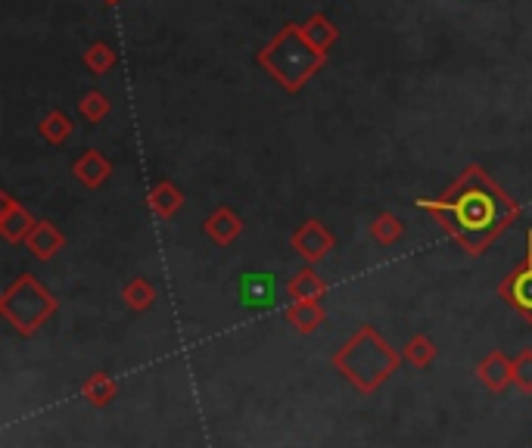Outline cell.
I'll return each instance as SVG.
<instances>
[{
  "mask_svg": "<svg viewBox=\"0 0 532 448\" xmlns=\"http://www.w3.org/2000/svg\"><path fill=\"white\" fill-rule=\"evenodd\" d=\"M417 209L430 212L467 256H483L520 218V206L511 200V193L501 190L480 165H467L464 175L442 196H433V200L420 196Z\"/></svg>",
  "mask_w": 532,
  "mask_h": 448,
  "instance_id": "cell-1",
  "label": "cell"
},
{
  "mask_svg": "<svg viewBox=\"0 0 532 448\" xmlns=\"http://www.w3.org/2000/svg\"><path fill=\"white\" fill-rule=\"evenodd\" d=\"M402 361V352L392 349L374 324H361L330 358L333 371L361 396H374L380 386H386L399 374Z\"/></svg>",
  "mask_w": 532,
  "mask_h": 448,
  "instance_id": "cell-2",
  "label": "cell"
},
{
  "mask_svg": "<svg viewBox=\"0 0 532 448\" xmlns=\"http://www.w3.org/2000/svg\"><path fill=\"white\" fill-rule=\"evenodd\" d=\"M324 60H327V53H318L308 44L299 25H287L284 32L259 53V66L268 69V75L290 94L305 88V81L324 66Z\"/></svg>",
  "mask_w": 532,
  "mask_h": 448,
  "instance_id": "cell-3",
  "label": "cell"
},
{
  "mask_svg": "<svg viewBox=\"0 0 532 448\" xmlns=\"http://www.w3.org/2000/svg\"><path fill=\"white\" fill-rule=\"evenodd\" d=\"M56 312H60V299L35 274H19L0 296V315L25 340L35 336Z\"/></svg>",
  "mask_w": 532,
  "mask_h": 448,
  "instance_id": "cell-4",
  "label": "cell"
},
{
  "mask_svg": "<svg viewBox=\"0 0 532 448\" xmlns=\"http://www.w3.org/2000/svg\"><path fill=\"white\" fill-rule=\"evenodd\" d=\"M498 296L508 302L526 324H532V228L526 231V259L501 280Z\"/></svg>",
  "mask_w": 532,
  "mask_h": 448,
  "instance_id": "cell-5",
  "label": "cell"
},
{
  "mask_svg": "<svg viewBox=\"0 0 532 448\" xmlns=\"http://www.w3.org/2000/svg\"><path fill=\"white\" fill-rule=\"evenodd\" d=\"M290 246H293V252L305 265H318V262H324L330 252L336 249V237L330 234L327 224L308 218L305 224H299V228L293 231Z\"/></svg>",
  "mask_w": 532,
  "mask_h": 448,
  "instance_id": "cell-6",
  "label": "cell"
},
{
  "mask_svg": "<svg viewBox=\"0 0 532 448\" xmlns=\"http://www.w3.org/2000/svg\"><path fill=\"white\" fill-rule=\"evenodd\" d=\"M38 218L28 212L10 193H0V234L7 243H25V237L35 231Z\"/></svg>",
  "mask_w": 532,
  "mask_h": 448,
  "instance_id": "cell-7",
  "label": "cell"
},
{
  "mask_svg": "<svg viewBox=\"0 0 532 448\" xmlns=\"http://www.w3.org/2000/svg\"><path fill=\"white\" fill-rule=\"evenodd\" d=\"M476 377H480V383L489 392L501 396L504 389L514 386V358L508 352H501V349H492L489 355L480 358V364H476Z\"/></svg>",
  "mask_w": 532,
  "mask_h": 448,
  "instance_id": "cell-8",
  "label": "cell"
},
{
  "mask_svg": "<svg viewBox=\"0 0 532 448\" xmlns=\"http://www.w3.org/2000/svg\"><path fill=\"white\" fill-rule=\"evenodd\" d=\"M203 231H206V237L215 243V246H234L237 243V237L243 234V221H240V215L231 209V206H218L209 218H206V224H203Z\"/></svg>",
  "mask_w": 532,
  "mask_h": 448,
  "instance_id": "cell-9",
  "label": "cell"
},
{
  "mask_svg": "<svg viewBox=\"0 0 532 448\" xmlns=\"http://www.w3.org/2000/svg\"><path fill=\"white\" fill-rule=\"evenodd\" d=\"M72 175L88 187V190H97L109 181L112 175V162L100 153V150H84L75 162H72Z\"/></svg>",
  "mask_w": 532,
  "mask_h": 448,
  "instance_id": "cell-10",
  "label": "cell"
},
{
  "mask_svg": "<svg viewBox=\"0 0 532 448\" xmlns=\"http://www.w3.org/2000/svg\"><path fill=\"white\" fill-rule=\"evenodd\" d=\"M284 290L290 302H321L327 296V280L315 271V265H308L287 280Z\"/></svg>",
  "mask_w": 532,
  "mask_h": 448,
  "instance_id": "cell-11",
  "label": "cell"
},
{
  "mask_svg": "<svg viewBox=\"0 0 532 448\" xmlns=\"http://www.w3.org/2000/svg\"><path fill=\"white\" fill-rule=\"evenodd\" d=\"M63 246H66V237L53 221H38L35 231L25 237V249L32 252L38 262H50Z\"/></svg>",
  "mask_w": 532,
  "mask_h": 448,
  "instance_id": "cell-12",
  "label": "cell"
},
{
  "mask_svg": "<svg viewBox=\"0 0 532 448\" xmlns=\"http://www.w3.org/2000/svg\"><path fill=\"white\" fill-rule=\"evenodd\" d=\"M284 318L299 336H312L327 324V312L321 302H290L284 308Z\"/></svg>",
  "mask_w": 532,
  "mask_h": 448,
  "instance_id": "cell-13",
  "label": "cell"
},
{
  "mask_svg": "<svg viewBox=\"0 0 532 448\" xmlns=\"http://www.w3.org/2000/svg\"><path fill=\"white\" fill-rule=\"evenodd\" d=\"M274 296H277V284H274V277L265 274V271L246 274L240 280V302L246 308H271Z\"/></svg>",
  "mask_w": 532,
  "mask_h": 448,
  "instance_id": "cell-14",
  "label": "cell"
},
{
  "mask_svg": "<svg viewBox=\"0 0 532 448\" xmlns=\"http://www.w3.org/2000/svg\"><path fill=\"white\" fill-rule=\"evenodd\" d=\"M147 203H150V209H153L156 218L168 221V218H175V215L184 209V193H181L178 184H172L168 178H162V181L153 184V190H150V196H147Z\"/></svg>",
  "mask_w": 532,
  "mask_h": 448,
  "instance_id": "cell-15",
  "label": "cell"
},
{
  "mask_svg": "<svg viewBox=\"0 0 532 448\" xmlns=\"http://www.w3.org/2000/svg\"><path fill=\"white\" fill-rule=\"evenodd\" d=\"M81 399L88 402L91 408H109L112 402H116V396H119V383H116V377H109L106 371H94L88 380L81 383Z\"/></svg>",
  "mask_w": 532,
  "mask_h": 448,
  "instance_id": "cell-16",
  "label": "cell"
},
{
  "mask_svg": "<svg viewBox=\"0 0 532 448\" xmlns=\"http://www.w3.org/2000/svg\"><path fill=\"white\" fill-rule=\"evenodd\" d=\"M402 358L411 364L414 371H430L436 358H439V346L430 340L427 333H414L411 340L402 346Z\"/></svg>",
  "mask_w": 532,
  "mask_h": 448,
  "instance_id": "cell-17",
  "label": "cell"
},
{
  "mask_svg": "<svg viewBox=\"0 0 532 448\" xmlns=\"http://www.w3.org/2000/svg\"><path fill=\"white\" fill-rule=\"evenodd\" d=\"M122 299H125V305L131 308V312L144 315L156 305V287L150 284L144 274H134L128 284L122 287Z\"/></svg>",
  "mask_w": 532,
  "mask_h": 448,
  "instance_id": "cell-18",
  "label": "cell"
},
{
  "mask_svg": "<svg viewBox=\"0 0 532 448\" xmlns=\"http://www.w3.org/2000/svg\"><path fill=\"white\" fill-rule=\"evenodd\" d=\"M299 28H302L305 41L312 44L318 53H327V50L336 44V38H340V32H336V25H333L327 16H321V13H315L312 19H305Z\"/></svg>",
  "mask_w": 532,
  "mask_h": 448,
  "instance_id": "cell-19",
  "label": "cell"
},
{
  "mask_svg": "<svg viewBox=\"0 0 532 448\" xmlns=\"http://www.w3.org/2000/svg\"><path fill=\"white\" fill-rule=\"evenodd\" d=\"M72 119L66 116V112H60V109H53L50 116H44L41 119V125H38V131H41V137L47 140V144H53V147H63L66 140L72 137Z\"/></svg>",
  "mask_w": 532,
  "mask_h": 448,
  "instance_id": "cell-20",
  "label": "cell"
},
{
  "mask_svg": "<svg viewBox=\"0 0 532 448\" xmlns=\"http://www.w3.org/2000/svg\"><path fill=\"white\" fill-rule=\"evenodd\" d=\"M405 228H402V218L392 215V212H380L374 221H371V237L380 243V246H396L402 240Z\"/></svg>",
  "mask_w": 532,
  "mask_h": 448,
  "instance_id": "cell-21",
  "label": "cell"
},
{
  "mask_svg": "<svg viewBox=\"0 0 532 448\" xmlns=\"http://www.w3.org/2000/svg\"><path fill=\"white\" fill-rule=\"evenodd\" d=\"M109 109H112V103H109V97H106V94H100V91L84 94V97H81V103H78L81 119H84V122H91V125H100V122L109 116Z\"/></svg>",
  "mask_w": 532,
  "mask_h": 448,
  "instance_id": "cell-22",
  "label": "cell"
},
{
  "mask_svg": "<svg viewBox=\"0 0 532 448\" xmlns=\"http://www.w3.org/2000/svg\"><path fill=\"white\" fill-rule=\"evenodd\" d=\"M84 63H88V69L94 75H106L112 66H116V50H112L109 44H94L88 53H84Z\"/></svg>",
  "mask_w": 532,
  "mask_h": 448,
  "instance_id": "cell-23",
  "label": "cell"
},
{
  "mask_svg": "<svg viewBox=\"0 0 532 448\" xmlns=\"http://www.w3.org/2000/svg\"><path fill=\"white\" fill-rule=\"evenodd\" d=\"M514 386L523 396H532V349H520L514 355Z\"/></svg>",
  "mask_w": 532,
  "mask_h": 448,
  "instance_id": "cell-24",
  "label": "cell"
},
{
  "mask_svg": "<svg viewBox=\"0 0 532 448\" xmlns=\"http://www.w3.org/2000/svg\"><path fill=\"white\" fill-rule=\"evenodd\" d=\"M106 4H119V0H106Z\"/></svg>",
  "mask_w": 532,
  "mask_h": 448,
  "instance_id": "cell-25",
  "label": "cell"
}]
</instances>
